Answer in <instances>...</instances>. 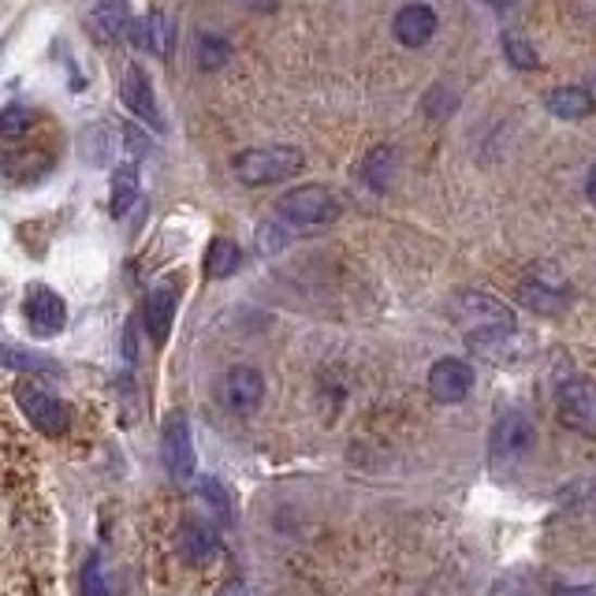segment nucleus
<instances>
[{
  "instance_id": "obj_27",
  "label": "nucleus",
  "mask_w": 596,
  "mask_h": 596,
  "mask_svg": "<svg viewBox=\"0 0 596 596\" xmlns=\"http://www.w3.org/2000/svg\"><path fill=\"white\" fill-rule=\"evenodd\" d=\"M83 593L86 596H112L109 582H104V571H101V559L98 556H94L90 563H86V571H83Z\"/></svg>"
},
{
  "instance_id": "obj_11",
  "label": "nucleus",
  "mask_w": 596,
  "mask_h": 596,
  "mask_svg": "<svg viewBox=\"0 0 596 596\" xmlns=\"http://www.w3.org/2000/svg\"><path fill=\"white\" fill-rule=\"evenodd\" d=\"M120 98L138 120H146L153 131H164V120H161V109H157V98H153V86L149 78L142 75L138 64H127L124 67V78H120Z\"/></svg>"
},
{
  "instance_id": "obj_7",
  "label": "nucleus",
  "mask_w": 596,
  "mask_h": 596,
  "mask_svg": "<svg viewBox=\"0 0 596 596\" xmlns=\"http://www.w3.org/2000/svg\"><path fill=\"white\" fill-rule=\"evenodd\" d=\"M429 392H433L436 402H462L473 392V365L462 362V358H440V362L429 370Z\"/></svg>"
},
{
  "instance_id": "obj_1",
  "label": "nucleus",
  "mask_w": 596,
  "mask_h": 596,
  "mask_svg": "<svg viewBox=\"0 0 596 596\" xmlns=\"http://www.w3.org/2000/svg\"><path fill=\"white\" fill-rule=\"evenodd\" d=\"M451 318L467 332L473 350H493L514 336V313L488 291H459L451 298Z\"/></svg>"
},
{
  "instance_id": "obj_18",
  "label": "nucleus",
  "mask_w": 596,
  "mask_h": 596,
  "mask_svg": "<svg viewBox=\"0 0 596 596\" xmlns=\"http://www.w3.org/2000/svg\"><path fill=\"white\" fill-rule=\"evenodd\" d=\"M522 302L530 306V310H541V313H556L559 306L567 302L563 295V284L559 280H548V276H537L533 273L530 280L522 284Z\"/></svg>"
},
{
  "instance_id": "obj_17",
  "label": "nucleus",
  "mask_w": 596,
  "mask_h": 596,
  "mask_svg": "<svg viewBox=\"0 0 596 596\" xmlns=\"http://www.w3.org/2000/svg\"><path fill=\"white\" fill-rule=\"evenodd\" d=\"M596 109V98L582 86H559L548 94V112L559 120H585Z\"/></svg>"
},
{
  "instance_id": "obj_32",
  "label": "nucleus",
  "mask_w": 596,
  "mask_h": 596,
  "mask_svg": "<svg viewBox=\"0 0 596 596\" xmlns=\"http://www.w3.org/2000/svg\"><path fill=\"white\" fill-rule=\"evenodd\" d=\"M585 195H589V201L596 206V164L589 169V179H585Z\"/></svg>"
},
{
  "instance_id": "obj_29",
  "label": "nucleus",
  "mask_w": 596,
  "mask_h": 596,
  "mask_svg": "<svg viewBox=\"0 0 596 596\" xmlns=\"http://www.w3.org/2000/svg\"><path fill=\"white\" fill-rule=\"evenodd\" d=\"M216 596H250V589L243 582H227V585H221V589H216Z\"/></svg>"
},
{
  "instance_id": "obj_3",
  "label": "nucleus",
  "mask_w": 596,
  "mask_h": 596,
  "mask_svg": "<svg viewBox=\"0 0 596 596\" xmlns=\"http://www.w3.org/2000/svg\"><path fill=\"white\" fill-rule=\"evenodd\" d=\"M280 216L287 224H298V227H321V224H332L339 216V198L332 195L328 187L321 183H310V187H295L280 198Z\"/></svg>"
},
{
  "instance_id": "obj_6",
  "label": "nucleus",
  "mask_w": 596,
  "mask_h": 596,
  "mask_svg": "<svg viewBox=\"0 0 596 596\" xmlns=\"http://www.w3.org/2000/svg\"><path fill=\"white\" fill-rule=\"evenodd\" d=\"M533 447V425L522 410H507L499 414V422L493 425V462H511V459H522L525 451Z\"/></svg>"
},
{
  "instance_id": "obj_2",
  "label": "nucleus",
  "mask_w": 596,
  "mask_h": 596,
  "mask_svg": "<svg viewBox=\"0 0 596 596\" xmlns=\"http://www.w3.org/2000/svg\"><path fill=\"white\" fill-rule=\"evenodd\" d=\"M306 157L295 146H258L235 157V175L247 187H265V183H284L302 172Z\"/></svg>"
},
{
  "instance_id": "obj_22",
  "label": "nucleus",
  "mask_w": 596,
  "mask_h": 596,
  "mask_svg": "<svg viewBox=\"0 0 596 596\" xmlns=\"http://www.w3.org/2000/svg\"><path fill=\"white\" fill-rule=\"evenodd\" d=\"M135 198H138V172L124 164V169H116V175H112V216H124Z\"/></svg>"
},
{
  "instance_id": "obj_28",
  "label": "nucleus",
  "mask_w": 596,
  "mask_h": 596,
  "mask_svg": "<svg viewBox=\"0 0 596 596\" xmlns=\"http://www.w3.org/2000/svg\"><path fill=\"white\" fill-rule=\"evenodd\" d=\"M280 243H284V235L276 232V227H261L258 232V247H261V253H273V250H280Z\"/></svg>"
},
{
  "instance_id": "obj_4",
  "label": "nucleus",
  "mask_w": 596,
  "mask_h": 596,
  "mask_svg": "<svg viewBox=\"0 0 596 596\" xmlns=\"http://www.w3.org/2000/svg\"><path fill=\"white\" fill-rule=\"evenodd\" d=\"M161 462L169 470L172 481H190L195 477V436H190V425L183 414H172L164 422L161 433Z\"/></svg>"
},
{
  "instance_id": "obj_23",
  "label": "nucleus",
  "mask_w": 596,
  "mask_h": 596,
  "mask_svg": "<svg viewBox=\"0 0 596 596\" xmlns=\"http://www.w3.org/2000/svg\"><path fill=\"white\" fill-rule=\"evenodd\" d=\"M227 60H232V46H227L224 38H216V34H201L198 38V67L201 72H216V67H224Z\"/></svg>"
},
{
  "instance_id": "obj_12",
  "label": "nucleus",
  "mask_w": 596,
  "mask_h": 596,
  "mask_svg": "<svg viewBox=\"0 0 596 596\" xmlns=\"http://www.w3.org/2000/svg\"><path fill=\"white\" fill-rule=\"evenodd\" d=\"M175 306H179V291L172 284H161L146 295V306H142V321H146V332L153 336V344H164L172 336V321H175Z\"/></svg>"
},
{
  "instance_id": "obj_24",
  "label": "nucleus",
  "mask_w": 596,
  "mask_h": 596,
  "mask_svg": "<svg viewBox=\"0 0 596 596\" xmlns=\"http://www.w3.org/2000/svg\"><path fill=\"white\" fill-rule=\"evenodd\" d=\"M504 52H507V60H511L519 72H533V67H541V60H537V49L530 46V41L522 38V34H507L504 38Z\"/></svg>"
},
{
  "instance_id": "obj_5",
  "label": "nucleus",
  "mask_w": 596,
  "mask_h": 596,
  "mask_svg": "<svg viewBox=\"0 0 596 596\" xmlns=\"http://www.w3.org/2000/svg\"><path fill=\"white\" fill-rule=\"evenodd\" d=\"M15 399H20L23 414L30 418V425H38L46 436H64L67 429H72V414H67L64 402L49 396L46 388H38V384H23V388L15 392Z\"/></svg>"
},
{
  "instance_id": "obj_31",
  "label": "nucleus",
  "mask_w": 596,
  "mask_h": 596,
  "mask_svg": "<svg viewBox=\"0 0 596 596\" xmlns=\"http://www.w3.org/2000/svg\"><path fill=\"white\" fill-rule=\"evenodd\" d=\"M556 596H596L593 589H582V585H567V589H559Z\"/></svg>"
},
{
  "instance_id": "obj_19",
  "label": "nucleus",
  "mask_w": 596,
  "mask_h": 596,
  "mask_svg": "<svg viewBox=\"0 0 596 596\" xmlns=\"http://www.w3.org/2000/svg\"><path fill=\"white\" fill-rule=\"evenodd\" d=\"M243 265V250L232 239H213L206 250V276L209 280H227Z\"/></svg>"
},
{
  "instance_id": "obj_13",
  "label": "nucleus",
  "mask_w": 596,
  "mask_h": 596,
  "mask_svg": "<svg viewBox=\"0 0 596 596\" xmlns=\"http://www.w3.org/2000/svg\"><path fill=\"white\" fill-rule=\"evenodd\" d=\"M127 38L135 41L142 52H153V57H172L175 30H172V20L164 12H149V15H142V20L131 23Z\"/></svg>"
},
{
  "instance_id": "obj_20",
  "label": "nucleus",
  "mask_w": 596,
  "mask_h": 596,
  "mask_svg": "<svg viewBox=\"0 0 596 596\" xmlns=\"http://www.w3.org/2000/svg\"><path fill=\"white\" fill-rule=\"evenodd\" d=\"M198 499L209 507V514H213L221 525H232V499H227V488L221 485L216 477H201L198 481Z\"/></svg>"
},
{
  "instance_id": "obj_9",
  "label": "nucleus",
  "mask_w": 596,
  "mask_h": 596,
  "mask_svg": "<svg viewBox=\"0 0 596 596\" xmlns=\"http://www.w3.org/2000/svg\"><path fill=\"white\" fill-rule=\"evenodd\" d=\"M559 410L574 429L582 433H596V381L589 376H574L559 392Z\"/></svg>"
},
{
  "instance_id": "obj_16",
  "label": "nucleus",
  "mask_w": 596,
  "mask_h": 596,
  "mask_svg": "<svg viewBox=\"0 0 596 596\" xmlns=\"http://www.w3.org/2000/svg\"><path fill=\"white\" fill-rule=\"evenodd\" d=\"M179 551H183V559H187V563H195V567H209V563H216V556H221V548H216V537L206 530V525H198V522H187L179 530Z\"/></svg>"
},
{
  "instance_id": "obj_25",
  "label": "nucleus",
  "mask_w": 596,
  "mask_h": 596,
  "mask_svg": "<svg viewBox=\"0 0 596 596\" xmlns=\"http://www.w3.org/2000/svg\"><path fill=\"white\" fill-rule=\"evenodd\" d=\"M34 124V112L26 109V104H8L4 112H0V131H4L8 138H20L23 131H30Z\"/></svg>"
},
{
  "instance_id": "obj_14",
  "label": "nucleus",
  "mask_w": 596,
  "mask_h": 596,
  "mask_svg": "<svg viewBox=\"0 0 596 596\" xmlns=\"http://www.w3.org/2000/svg\"><path fill=\"white\" fill-rule=\"evenodd\" d=\"M396 38L402 41L407 49H422L429 38L436 34V15H433V8H425V4H407L402 12L396 15Z\"/></svg>"
},
{
  "instance_id": "obj_21",
  "label": "nucleus",
  "mask_w": 596,
  "mask_h": 596,
  "mask_svg": "<svg viewBox=\"0 0 596 596\" xmlns=\"http://www.w3.org/2000/svg\"><path fill=\"white\" fill-rule=\"evenodd\" d=\"M365 179H370V187L373 190H388L392 187V179H396V153H392L388 146H381V149H373L370 153V161H365Z\"/></svg>"
},
{
  "instance_id": "obj_15",
  "label": "nucleus",
  "mask_w": 596,
  "mask_h": 596,
  "mask_svg": "<svg viewBox=\"0 0 596 596\" xmlns=\"http://www.w3.org/2000/svg\"><path fill=\"white\" fill-rule=\"evenodd\" d=\"M86 26L94 30V38L98 41H120L124 34L131 30V20H127V8L124 0H101L98 8L90 12V20H86Z\"/></svg>"
},
{
  "instance_id": "obj_30",
  "label": "nucleus",
  "mask_w": 596,
  "mask_h": 596,
  "mask_svg": "<svg viewBox=\"0 0 596 596\" xmlns=\"http://www.w3.org/2000/svg\"><path fill=\"white\" fill-rule=\"evenodd\" d=\"M276 4L280 0H247L250 12H276Z\"/></svg>"
},
{
  "instance_id": "obj_8",
  "label": "nucleus",
  "mask_w": 596,
  "mask_h": 596,
  "mask_svg": "<svg viewBox=\"0 0 596 596\" xmlns=\"http://www.w3.org/2000/svg\"><path fill=\"white\" fill-rule=\"evenodd\" d=\"M26 324H30L38 336H57L67 324V302L52 291V287L34 284L30 291H26Z\"/></svg>"
},
{
  "instance_id": "obj_10",
  "label": "nucleus",
  "mask_w": 596,
  "mask_h": 596,
  "mask_svg": "<svg viewBox=\"0 0 596 596\" xmlns=\"http://www.w3.org/2000/svg\"><path fill=\"white\" fill-rule=\"evenodd\" d=\"M221 396L227 402V410H235V414H253V410L261 407V399H265V376L250 370V365H235V370L224 376Z\"/></svg>"
},
{
  "instance_id": "obj_26",
  "label": "nucleus",
  "mask_w": 596,
  "mask_h": 596,
  "mask_svg": "<svg viewBox=\"0 0 596 596\" xmlns=\"http://www.w3.org/2000/svg\"><path fill=\"white\" fill-rule=\"evenodd\" d=\"M4 362H8V370H49V358H41V355H26V350L20 347H4Z\"/></svg>"
}]
</instances>
